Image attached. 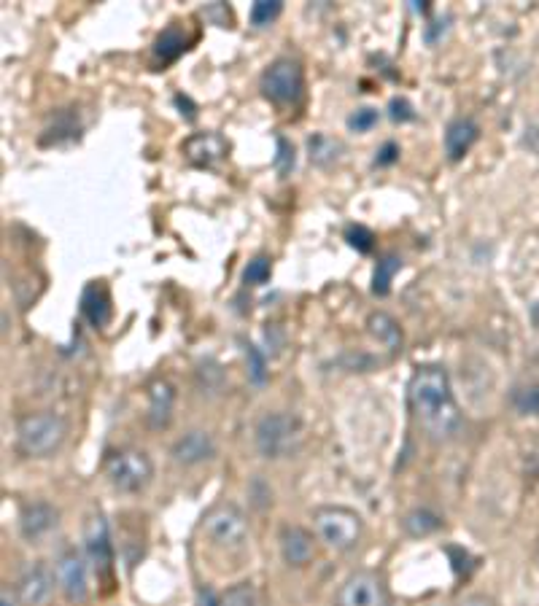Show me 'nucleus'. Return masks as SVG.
Segmentation results:
<instances>
[{
	"label": "nucleus",
	"mask_w": 539,
	"mask_h": 606,
	"mask_svg": "<svg viewBox=\"0 0 539 606\" xmlns=\"http://www.w3.org/2000/svg\"><path fill=\"white\" fill-rule=\"evenodd\" d=\"M203 534L211 539V545L221 547L227 553H238L248 545V520L240 507L230 501H221L205 512Z\"/></svg>",
	"instance_id": "nucleus-4"
},
{
	"label": "nucleus",
	"mask_w": 539,
	"mask_h": 606,
	"mask_svg": "<svg viewBox=\"0 0 539 606\" xmlns=\"http://www.w3.org/2000/svg\"><path fill=\"white\" fill-rule=\"evenodd\" d=\"M345 240H348L359 254H370L372 248H375V232L364 227V224H351V227L345 229Z\"/></svg>",
	"instance_id": "nucleus-28"
},
{
	"label": "nucleus",
	"mask_w": 539,
	"mask_h": 606,
	"mask_svg": "<svg viewBox=\"0 0 539 606\" xmlns=\"http://www.w3.org/2000/svg\"><path fill=\"white\" fill-rule=\"evenodd\" d=\"M213 453H216L213 437L208 434V431H200V429L184 434L181 440H176L173 450H170L173 461H176V464H181V466L203 464V461L213 458Z\"/></svg>",
	"instance_id": "nucleus-13"
},
{
	"label": "nucleus",
	"mask_w": 539,
	"mask_h": 606,
	"mask_svg": "<svg viewBox=\"0 0 539 606\" xmlns=\"http://www.w3.org/2000/svg\"><path fill=\"white\" fill-rule=\"evenodd\" d=\"M52 590H54V577L49 574V569L41 566V563L25 569V574L19 577V598H22L27 606L46 604L49 596H52Z\"/></svg>",
	"instance_id": "nucleus-15"
},
{
	"label": "nucleus",
	"mask_w": 539,
	"mask_h": 606,
	"mask_svg": "<svg viewBox=\"0 0 539 606\" xmlns=\"http://www.w3.org/2000/svg\"><path fill=\"white\" fill-rule=\"evenodd\" d=\"M337 604L389 606V596H386V588H383V582H380L378 574H372V571H356V574H351V577L343 582L340 596H337Z\"/></svg>",
	"instance_id": "nucleus-8"
},
{
	"label": "nucleus",
	"mask_w": 539,
	"mask_h": 606,
	"mask_svg": "<svg viewBox=\"0 0 539 606\" xmlns=\"http://www.w3.org/2000/svg\"><path fill=\"white\" fill-rule=\"evenodd\" d=\"M3 606H14V598H11L9 588H3V601H0Z\"/></svg>",
	"instance_id": "nucleus-38"
},
{
	"label": "nucleus",
	"mask_w": 539,
	"mask_h": 606,
	"mask_svg": "<svg viewBox=\"0 0 539 606\" xmlns=\"http://www.w3.org/2000/svg\"><path fill=\"white\" fill-rule=\"evenodd\" d=\"M310 149V162H316V165H329V162H335L340 154L337 151H343L340 141L335 138H327V135H313L308 141Z\"/></svg>",
	"instance_id": "nucleus-23"
},
{
	"label": "nucleus",
	"mask_w": 539,
	"mask_h": 606,
	"mask_svg": "<svg viewBox=\"0 0 539 606\" xmlns=\"http://www.w3.org/2000/svg\"><path fill=\"white\" fill-rule=\"evenodd\" d=\"M515 410L521 415H539V383H526L513 391Z\"/></svg>",
	"instance_id": "nucleus-24"
},
{
	"label": "nucleus",
	"mask_w": 539,
	"mask_h": 606,
	"mask_svg": "<svg viewBox=\"0 0 539 606\" xmlns=\"http://www.w3.org/2000/svg\"><path fill=\"white\" fill-rule=\"evenodd\" d=\"M294 167V146L286 138H278V157H275V170L281 176H289Z\"/></svg>",
	"instance_id": "nucleus-30"
},
{
	"label": "nucleus",
	"mask_w": 539,
	"mask_h": 606,
	"mask_svg": "<svg viewBox=\"0 0 539 606\" xmlns=\"http://www.w3.org/2000/svg\"><path fill=\"white\" fill-rule=\"evenodd\" d=\"M313 526H316L321 542L337 553L356 547L364 531L362 518L348 507H319L313 512Z\"/></svg>",
	"instance_id": "nucleus-3"
},
{
	"label": "nucleus",
	"mask_w": 539,
	"mask_h": 606,
	"mask_svg": "<svg viewBox=\"0 0 539 606\" xmlns=\"http://www.w3.org/2000/svg\"><path fill=\"white\" fill-rule=\"evenodd\" d=\"M478 135L480 127L472 122V119H467V116L453 119V122L448 124V130H445V154H448V159H451V162H459V159L475 146Z\"/></svg>",
	"instance_id": "nucleus-17"
},
{
	"label": "nucleus",
	"mask_w": 539,
	"mask_h": 606,
	"mask_svg": "<svg viewBox=\"0 0 539 606\" xmlns=\"http://www.w3.org/2000/svg\"><path fill=\"white\" fill-rule=\"evenodd\" d=\"M367 326H370L372 337H378V343L386 345L389 351H399L402 348V332H399V324L389 313H372Z\"/></svg>",
	"instance_id": "nucleus-21"
},
{
	"label": "nucleus",
	"mask_w": 539,
	"mask_h": 606,
	"mask_svg": "<svg viewBox=\"0 0 539 606\" xmlns=\"http://www.w3.org/2000/svg\"><path fill=\"white\" fill-rule=\"evenodd\" d=\"M407 399H410V410L416 415L418 426L432 440H451L456 434L461 415L456 402H453L451 380H448L445 369L437 367V364L418 367L413 380H410V388H407Z\"/></svg>",
	"instance_id": "nucleus-1"
},
{
	"label": "nucleus",
	"mask_w": 539,
	"mask_h": 606,
	"mask_svg": "<svg viewBox=\"0 0 539 606\" xmlns=\"http://www.w3.org/2000/svg\"><path fill=\"white\" fill-rule=\"evenodd\" d=\"M281 11H283L281 0H257V3L251 6V25L254 27L273 25L275 19L281 17Z\"/></svg>",
	"instance_id": "nucleus-26"
},
{
	"label": "nucleus",
	"mask_w": 539,
	"mask_h": 606,
	"mask_svg": "<svg viewBox=\"0 0 539 606\" xmlns=\"http://www.w3.org/2000/svg\"><path fill=\"white\" fill-rule=\"evenodd\" d=\"M246 356H248V369H251V380L254 383H265V356L254 348V345H246Z\"/></svg>",
	"instance_id": "nucleus-31"
},
{
	"label": "nucleus",
	"mask_w": 539,
	"mask_h": 606,
	"mask_svg": "<svg viewBox=\"0 0 539 606\" xmlns=\"http://www.w3.org/2000/svg\"><path fill=\"white\" fill-rule=\"evenodd\" d=\"M68 434V426L60 415L33 413L17 423V445L25 456L44 458L60 448Z\"/></svg>",
	"instance_id": "nucleus-2"
},
{
	"label": "nucleus",
	"mask_w": 539,
	"mask_h": 606,
	"mask_svg": "<svg viewBox=\"0 0 539 606\" xmlns=\"http://www.w3.org/2000/svg\"><path fill=\"white\" fill-rule=\"evenodd\" d=\"M84 550L92 563V569L98 574H108L114 566V542H111V531H108L106 518L95 512L89 515L87 526H84Z\"/></svg>",
	"instance_id": "nucleus-9"
},
{
	"label": "nucleus",
	"mask_w": 539,
	"mask_h": 606,
	"mask_svg": "<svg viewBox=\"0 0 539 606\" xmlns=\"http://www.w3.org/2000/svg\"><path fill=\"white\" fill-rule=\"evenodd\" d=\"M221 606H262V601H259V593L254 585L240 582V585H232L227 590V596L221 598Z\"/></svg>",
	"instance_id": "nucleus-25"
},
{
	"label": "nucleus",
	"mask_w": 539,
	"mask_h": 606,
	"mask_svg": "<svg viewBox=\"0 0 539 606\" xmlns=\"http://www.w3.org/2000/svg\"><path fill=\"white\" fill-rule=\"evenodd\" d=\"M176 106L178 108H186V119H189V122L195 119V108H192V103H189V100H186L184 95H176Z\"/></svg>",
	"instance_id": "nucleus-36"
},
{
	"label": "nucleus",
	"mask_w": 539,
	"mask_h": 606,
	"mask_svg": "<svg viewBox=\"0 0 539 606\" xmlns=\"http://www.w3.org/2000/svg\"><path fill=\"white\" fill-rule=\"evenodd\" d=\"M281 555L289 566H308L313 558V536L300 526H286L281 531Z\"/></svg>",
	"instance_id": "nucleus-18"
},
{
	"label": "nucleus",
	"mask_w": 539,
	"mask_h": 606,
	"mask_svg": "<svg viewBox=\"0 0 539 606\" xmlns=\"http://www.w3.org/2000/svg\"><path fill=\"white\" fill-rule=\"evenodd\" d=\"M184 157L197 167H213L216 162L227 157L230 151V143L221 138L219 132H197L192 138H186L184 146Z\"/></svg>",
	"instance_id": "nucleus-11"
},
{
	"label": "nucleus",
	"mask_w": 539,
	"mask_h": 606,
	"mask_svg": "<svg viewBox=\"0 0 539 606\" xmlns=\"http://www.w3.org/2000/svg\"><path fill=\"white\" fill-rule=\"evenodd\" d=\"M254 440H257V450L265 458L275 461V458L292 456L300 445V423L286 413H267L259 418Z\"/></svg>",
	"instance_id": "nucleus-5"
},
{
	"label": "nucleus",
	"mask_w": 539,
	"mask_h": 606,
	"mask_svg": "<svg viewBox=\"0 0 539 606\" xmlns=\"http://www.w3.org/2000/svg\"><path fill=\"white\" fill-rule=\"evenodd\" d=\"M195 606H221V598L213 593L211 588L197 590V604Z\"/></svg>",
	"instance_id": "nucleus-35"
},
{
	"label": "nucleus",
	"mask_w": 539,
	"mask_h": 606,
	"mask_svg": "<svg viewBox=\"0 0 539 606\" xmlns=\"http://www.w3.org/2000/svg\"><path fill=\"white\" fill-rule=\"evenodd\" d=\"M389 116L394 119V122H410V119H416V114H413L410 103H407V100H402V97H394V100H391Z\"/></svg>",
	"instance_id": "nucleus-32"
},
{
	"label": "nucleus",
	"mask_w": 539,
	"mask_h": 606,
	"mask_svg": "<svg viewBox=\"0 0 539 606\" xmlns=\"http://www.w3.org/2000/svg\"><path fill=\"white\" fill-rule=\"evenodd\" d=\"M106 477L116 491L138 493L151 483L154 464L143 450H116L106 458Z\"/></svg>",
	"instance_id": "nucleus-6"
},
{
	"label": "nucleus",
	"mask_w": 539,
	"mask_h": 606,
	"mask_svg": "<svg viewBox=\"0 0 539 606\" xmlns=\"http://www.w3.org/2000/svg\"><path fill=\"white\" fill-rule=\"evenodd\" d=\"M397 159H399L397 143H386V146L378 151V157H375V165L386 167V165H391V162H397Z\"/></svg>",
	"instance_id": "nucleus-34"
},
{
	"label": "nucleus",
	"mask_w": 539,
	"mask_h": 606,
	"mask_svg": "<svg viewBox=\"0 0 539 606\" xmlns=\"http://www.w3.org/2000/svg\"><path fill=\"white\" fill-rule=\"evenodd\" d=\"M203 17L213 19V22H216L219 27L230 25V9H227L224 3H213V6L203 9Z\"/></svg>",
	"instance_id": "nucleus-33"
},
{
	"label": "nucleus",
	"mask_w": 539,
	"mask_h": 606,
	"mask_svg": "<svg viewBox=\"0 0 539 606\" xmlns=\"http://www.w3.org/2000/svg\"><path fill=\"white\" fill-rule=\"evenodd\" d=\"M459 606H491V601H486L483 596H472L467 598V601H461Z\"/></svg>",
	"instance_id": "nucleus-37"
},
{
	"label": "nucleus",
	"mask_w": 539,
	"mask_h": 606,
	"mask_svg": "<svg viewBox=\"0 0 539 606\" xmlns=\"http://www.w3.org/2000/svg\"><path fill=\"white\" fill-rule=\"evenodd\" d=\"M402 526H405V531L410 536H429L434 534V531H440L442 518L437 512L421 507V510L407 512L405 520H402Z\"/></svg>",
	"instance_id": "nucleus-22"
},
{
	"label": "nucleus",
	"mask_w": 539,
	"mask_h": 606,
	"mask_svg": "<svg viewBox=\"0 0 539 606\" xmlns=\"http://www.w3.org/2000/svg\"><path fill=\"white\" fill-rule=\"evenodd\" d=\"M402 270V256L389 251L383 254L375 264V275H372V294L375 297H386L391 291V283H394V275Z\"/></svg>",
	"instance_id": "nucleus-20"
},
{
	"label": "nucleus",
	"mask_w": 539,
	"mask_h": 606,
	"mask_svg": "<svg viewBox=\"0 0 539 606\" xmlns=\"http://www.w3.org/2000/svg\"><path fill=\"white\" fill-rule=\"evenodd\" d=\"M57 510L46 501H33V504H25L22 512H19V531L25 536L27 542H38L41 536H46L57 526Z\"/></svg>",
	"instance_id": "nucleus-12"
},
{
	"label": "nucleus",
	"mask_w": 539,
	"mask_h": 606,
	"mask_svg": "<svg viewBox=\"0 0 539 606\" xmlns=\"http://www.w3.org/2000/svg\"><path fill=\"white\" fill-rule=\"evenodd\" d=\"M305 76H302L300 62L281 57L262 73V95L273 100L275 106H294L300 103Z\"/></svg>",
	"instance_id": "nucleus-7"
},
{
	"label": "nucleus",
	"mask_w": 539,
	"mask_h": 606,
	"mask_svg": "<svg viewBox=\"0 0 539 606\" xmlns=\"http://www.w3.org/2000/svg\"><path fill=\"white\" fill-rule=\"evenodd\" d=\"M57 582H60L62 593L68 601L73 604H81L87 601L89 596V566L84 561V555H79L76 550L65 553L57 561Z\"/></svg>",
	"instance_id": "nucleus-10"
},
{
	"label": "nucleus",
	"mask_w": 539,
	"mask_h": 606,
	"mask_svg": "<svg viewBox=\"0 0 539 606\" xmlns=\"http://www.w3.org/2000/svg\"><path fill=\"white\" fill-rule=\"evenodd\" d=\"M378 111H375V108H370V106H364V108H356L354 114L348 116V127H351V130H356V132H367V130H372V127H375V124H378Z\"/></svg>",
	"instance_id": "nucleus-29"
},
{
	"label": "nucleus",
	"mask_w": 539,
	"mask_h": 606,
	"mask_svg": "<svg viewBox=\"0 0 539 606\" xmlns=\"http://www.w3.org/2000/svg\"><path fill=\"white\" fill-rule=\"evenodd\" d=\"M173 404H176V388L168 380H154L149 386V421L151 429H165L173 418Z\"/></svg>",
	"instance_id": "nucleus-14"
},
{
	"label": "nucleus",
	"mask_w": 539,
	"mask_h": 606,
	"mask_svg": "<svg viewBox=\"0 0 539 606\" xmlns=\"http://www.w3.org/2000/svg\"><path fill=\"white\" fill-rule=\"evenodd\" d=\"M270 273H273L270 256H254V259L246 264V270H243V281H246L248 286H262V283L270 281Z\"/></svg>",
	"instance_id": "nucleus-27"
},
{
	"label": "nucleus",
	"mask_w": 539,
	"mask_h": 606,
	"mask_svg": "<svg viewBox=\"0 0 539 606\" xmlns=\"http://www.w3.org/2000/svg\"><path fill=\"white\" fill-rule=\"evenodd\" d=\"M186 46H189V38H186L184 27L168 25L160 36L154 38V44H151V57H154L157 65H170V62H176L178 57L186 52Z\"/></svg>",
	"instance_id": "nucleus-19"
},
{
	"label": "nucleus",
	"mask_w": 539,
	"mask_h": 606,
	"mask_svg": "<svg viewBox=\"0 0 539 606\" xmlns=\"http://www.w3.org/2000/svg\"><path fill=\"white\" fill-rule=\"evenodd\" d=\"M81 316L95 329H103L111 321V294H108L106 283L95 281L81 291Z\"/></svg>",
	"instance_id": "nucleus-16"
}]
</instances>
